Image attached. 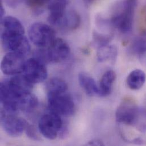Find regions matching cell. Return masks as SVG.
Masks as SVG:
<instances>
[{"instance_id": "6da1fadb", "label": "cell", "mask_w": 146, "mask_h": 146, "mask_svg": "<svg viewBox=\"0 0 146 146\" xmlns=\"http://www.w3.org/2000/svg\"><path fill=\"white\" fill-rule=\"evenodd\" d=\"M137 6L135 1H126L120 3L119 7L114 13L110 23L123 34L131 31L133 19Z\"/></svg>"}, {"instance_id": "7a4b0ae2", "label": "cell", "mask_w": 146, "mask_h": 146, "mask_svg": "<svg viewBox=\"0 0 146 146\" xmlns=\"http://www.w3.org/2000/svg\"><path fill=\"white\" fill-rule=\"evenodd\" d=\"M70 52L68 43L61 38H56L47 48H42L39 52V59L44 64L56 63L65 60Z\"/></svg>"}, {"instance_id": "3957f363", "label": "cell", "mask_w": 146, "mask_h": 146, "mask_svg": "<svg viewBox=\"0 0 146 146\" xmlns=\"http://www.w3.org/2000/svg\"><path fill=\"white\" fill-rule=\"evenodd\" d=\"M2 45L5 50L26 57L30 51V45L24 35L8 33L3 30L1 33Z\"/></svg>"}, {"instance_id": "277c9868", "label": "cell", "mask_w": 146, "mask_h": 146, "mask_svg": "<svg viewBox=\"0 0 146 146\" xmlns=\"http://www.w3.org/2000/svg\"><path fill=\"white\" fill-rule=\"evenodd\" d=\"M141 109L131 97H126L118 106L115 118L118 123L135 126Z\"/></svg>"}, {"instance_id": "5b68a950", "label": "cell", "mask_w": 146, "mask_h": 146, "mask_svg": "<svg viewBox=\"0 0 146 146\" xmlns=\"http://www.w3.org/2000/svg\"><path fill=\"white\" fill-rule=\"evenodd\" d=\"M29 36L34 44L42 48L49 47L56 39L53 29L46 24L39 22L30 27Z\"/></svg>"}, {"instance_id": "8992f818", "label": "cell", "mask_w": 146, "mask_h": 146, "mask_svg": "<svg viewBox=\"0 0 146 146\" xmlns=\"http://www.w3.org/2000/svg\"><path fill=\"white\" fill-rule=\"evenodd\" d=\"M48 108L51 112L59 116L69 117L74 111L73 99L67 92L47 95Z\"/></svg>"}, {"instance_id": "52a82bcc", "label": "cell", "mask_w": 146, "mask_h": 146, "mask_svg": "<svg viewBox=\"0 0 146 146\" xmlns=\"http://www.w3.org/2000/svg\"><path fill=\"white\" fill-rule=\"evenodd\" d=\"M40 133L46 138L53 140L57 138L63 127V121L59 115L50 112L43 115L38 124Z\"/></svg>"}, {"instance_id": "ba28073f", "label": "cell", "mask_w": 146, "mask_h": 146, "mask_svg": "<svg viewBox=\"0 0 146 146\" xmlns=\"http://www.w3.org/2000/svg\"><path fill=\"white\" fill-rule=\"evenodd\" d=\"M1 123L5 131L10 136L18 137L26 130L29 123L15 114L8 113L2 110L1 111Z\"/></svg>"}, {"instance_id": "9c48e42d", "label": "cell", "mask_w": 146, "mask_h": 146, "mask_svg": "<svg viewBox=\"0 0 146 146\" xmlns=\"http://www.w3.org/2000/svg\"><path fill=\"white\" fill-rule=\"evenodd\" d=\"M23 73V75L32 84L41 82L47 77L45 64L35 58L25 62Z\"/></svg>"}, {"instance_id": "30bf717a", "label": "cell", "mask_w": 146, "mask_h": 146, "mask_svg": "<svg viewBox=\"0 0 146 146\" xmlns=\"http://www.w3.org/2000/svg\"><path fill=\"white\" fill-rule=\"evenodd\" d=\"M24 56L19 54L8 52L2 59L1 64L2 72L7 75H18L23 72L25 63Z\"/></svg>"}, {"instance_id": "8fae6325", "label": "cell", "mask_w": 146, "mask_h": 146, "mask_svg": "<svg viewBox=\"0 0 146 146\" xmlns=\"http://www.w3.org/2000/svg\"><path fill=\"white\" fill-rule=\"evenodd\" d=\"M68 4L67 1H51L47 2V7L50 11L48 21L50 23L61 26Z\"/></svg>"}, {"instance_id": "7c38bea8", "label": "cell", "mask_w": 146, "mask_h": 146, "mask_svg": "<svg viewBox=\"0 0 146 146\" xmlns=\"http://www.w3.org/2000/svg\"><path fill=\"white\" fill-rule=\"evenodd\" d=\"M78 79L80 86L88 96L99 95V87L90 76L85 72H81L78 74Z\"/></svg>"}, {"instance_id": "4fadbf2b", "label": "cell", "mask_w": 146, "mask_h": 146, "mask_svg": "<svg viewBox=\"0 0 146 146\" xmlns=\"http://www.w3.org/2000/svg\"><path fill=\"white\" fill-rule=\"evenodd\" d=\"M116 75L113 71H108L103 74L99 85V96L106 97L110 94Z\"/></svg>"}, {"instance_id": "5bb4252c", "label": "cell", "mask_w": 146, "mask_h": 146, "mask_svg": "<svg viewBox=\"0 0 146 146\" xmlns=\"http://www.w3.org/2000/svg\"><path fill=\"white\" fill-rule=\"evenodd\" d=\"M1 22L3 26V30L10 33L24 35V27L17 18L12 16H7Z\"/></svg>"}, {"instance_id": "9a60e30c", "label": "cell", "mask_w": 146, "mask_h": 146, "mask_svg": "<svg viewBox=\"0 0 146 146\" xmlns=\"http://www.w3.org/2000/svg\"><path fill=\"white\" fill-rule=\"evenodd\" d=\"M118 54L117 48L115 46L105 45L99 47L97 53V58L100 62H112L115 60Z\"/></svg>"}, {"instance_id": "2e32d148", "label": "cell", "mask_w": 146, "mask_h": 146, "mask_svg": "<svg viewBox=\"0 0 146 146\" xmlns=\"http://www.w3.org/2000/svg\"><path fill=\"white\" fill-rule=\"evenodd\" d=\"M146 80L145 72L141 70H135L129 74L127 78L128 86L132 90H138L141 88Z\"/></svg>"}, {"instance_id": "e0dca14e", "label": "cell", "mask_w": 146, "mask_h": 146, "mask_svg": "<svg viewBox=\"0 0 146 146\" xmlns=\"http://www.w3.org/2000/svg\"><path fill=\"white\" fill-rule=\"evenodd\" d=\"M46 90L47 95L63 93L67 92L68 85L63 80L59 78H53L47 84Z\"/></svg>"}, {"instance_id": "ac0fdd59", "label": "cell", "mask_w": 146, "mask_h": 146, "mask_svg": "<svg viewBox=\"0 0 146 146\" xmlns=\"http://www.w3.org/2000/svg\"><path fill=\"white\" fill-rule=\"evenodd\" d=\"M81 22L80 17L75 10H70L66 13L61 26L68 30L77 29Z\"/></svg>"}, {"instance_id": "d6986e66", "label": "cell", "mask_w": 146, "mask_h": 146, "mask_svg": "<svg viewBox=\"0 0 146 146\" xmlns=\"http://www.w3.org/2000/svg\"><path fill=\"white\" fill-rule=\"evenodd\" d=\"M131 51L135 55L141 56L146 52V39L138 37L134 40L131 46Z\"/></svg>"}, {"instance_id": "ffe728a7", "label": "cell", "mask_w": 146, "mask_h": 146, "mask_svg": "<svg viewBox=\"0 0 146 146\" xmlns=\"http://www.w3.org/2000/svg\"><path fill=\"white\" fill-rule=\"evenodd\" d=\"M112 38L113 35H111L110 34H104L97 31H95L93 33L94 41L99 46V47L108 45Z\"/></svg>"}, {"instance_id": "44dd1931", "label": "cell", "mask_w": 146, "mask_h": 146, "mask_svg": "<svg viewBox=\"0 0 146 146\" xmlns=\"http://www.w3.org/2000/svg\"><path fill=\"white\" fill-rule=\"evenodd\" d=\"M47 2L44 1H27V5L31 9L35 14H40L44 10V7Z\"/></svg>"}, {"instance_id": "7402d4cb", "label": "cell", "mask_w": 146, "mask_h": 146, "mask_svg": "<svg viewBox=\"0 0 146 146\" xmlns=\"http://www.w3.org/2000/svg\"><path fill=\"white\" fill-rule=\"evenodd\" d=\"M138 28L141 34L143 36H146V5L141 9L139 12Z\"/></svg>"}, {"instance_id": "603a6c76", "label": "cell", "mask_w": 146, "mask_h": 146, "mask_svg": "<svg viewBox=\"0 0 146 146\" xmlns=\"http://www.w3.org/2000/svg\"><path fill=\"white\" fill-rule=\"evenodd\" d=\"M25 131L26 132L27 137L32 140L36 141L40 140V137H39L35 128L33 126L29 124Z\"/></svg>"}, {"instance_id": "cb8c5ba5", "label": "cell", "mask_w": 146, "mask_h": 146, "mask_svg": "<svg viewBox=\"0 0 146 146\" xmlns=\"http://www.w3.org/2000/svg\"><path fill=\"white\" fill-rule=\"evenodd\" d=\"M84 146H105V145L102 141L98 139H94L87 143Z\"/></svg>"}, {"instance_id": "d4e9b609", "label": "cell", "mask_w": 146, "mask_h": 146, "mask_svg": "<svg viewBox=\"0 0 146 146\" xmlns=\"http://www.w3.org/2000/svg\"><path fill=\"white\" fill-rule=\"evenodd\" d=\"M4 14H5V10L4 8L3 7L2 2L1 3L0 6V15H1V21H2L4 18Z\"/></svg>"}, {"instance_id": "484cf974", "label": "cell", "mask_w": 146, "mask_h": 146, "mask_svg": "<svg viewBox=\"0 0 146 146\" xmlns=\"http://www.w3.org/2000/svg\"><path fill=\"white\" fill-rule=\"evenodd\" d=\"M19 2H20L19 1V2L18 1H7V3L10 6H15L17 5L18 3H19Z\"/></svg>"}]
</instances>
